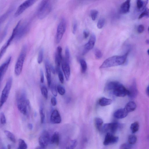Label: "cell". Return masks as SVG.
<instances>
[{"mask_svg":"<svg viewBox=\"0 0 149 149\" xmlns=\"http://www.w3.org/2000/svg\"><path fill=\"white\" fill-rule=\"evenodd\" d=\"M51 65L50 64L49 61L46 59L45 62V67L46 73V76L47 80L48 85L49 87L51 86Z\"/></svg>","mask_w":149,"mask_h":149,"instance_id":"ffe728a7","label":"cell"},{"mask_svg":"<svg viewBox=\"0 0 149 149\" xmlns=\"http://www.w3.org/2000/svg\"><path fill=\"white\" fill-rule=\"evenodd\" d=\"M42 148L41 146L37 147L35 149H42Z\"/></svg>","mask_w":149,"mask_h":149,"instance_id":"94428289","label":"cell"},{"mask_svg":"<svg viewBox=\"0 0 149 149\" xmlns=\"http://www.w3.org/2000/svg\"><path fill=\"white\" fill-rule=\"evenodd\" d=\"M62 48L61 47H58L57 49L55 56V62L56 71L60 69L63 57L62 56Z\"/></svg>","mask_w":149,"mask_h":149,"instance_id":"4fadbf2b","label":"cell"},{"mask_svg":"<svg viewBox=\"0 0 149 149\" xmlns=\"http://www.w3.org/2000/svg\"><path fill=\"white\" fill-rule=\"evenodd\" d=\"M128 96L131 99L136 98L138 94V91L136 82L135 80H134L129 89Z\"/></svg>","mask_w":149,"mask_h":149,"instance_id":"e0dca14e","label":"cell"},{"mask_svg":"<svg viewBox=\"0 0 149 149\" xmlns=\"http://www.w3.org/2000/svg\"><path fill=\"white\" fill-rule=\"evenodd\" d=\"M40 82L41 83H43L44 81V74L42 70L41 69L40 71Z\"/></svg>","mask_w":149,"mask_h":149,"instance_id":"f5cc1de1","label":"cell"},{"mask_svg":"<svg viewBox=\"0 0 149 149\" xmlns=\"http://www.w3.org/2000/svg\"><path fill=\"white\" fill-rule=\"evenodd\" d=\"M119 140V138L115 136L112 134L108 133H106L105 139L103 142V145L107 146L110 144L117 143Z\"/></svg>","mask_w":149,"mask_h":149,"instance_id":"9a60e30c","label":"cell"},{"mask_svg":"<svg viewBox=\"0 0 149 149\" xmlns=\"http://www.w3.org/2000/svg\"><path fill=\"white\" fill-rule=\"evenodd\" d=\"M69 63L70 62L66 60L65 57H63L62 63V68L67 81L69 80L71 70Z\"/></svg>","mask_w":149,"mask_h":149,"instance_id":"2e32d148","label":"cell"},{"mask_svg":"<svg viewBox=\"0 0 149 149\" xmlns=\"http://www.w3.org/2000/svg\"><path fill=\"white\" fill-rule=\"evenodd\" d=\"M144 26L142 25H140L138 26V32L139 33L141 34L144 31Z\"/></svg>","mask_w":149,"mask_h":149,"instance_id":"681fc988","label":"cell"},{"mask_svg":"<svg viewBox=\"0 0 149 149\" xmlns=\"http://www.w3.org/2000/svg\"><path fill=\"white\" fill-rule=\"evenodd\" d=\"M98 11L96 10L93 9L90 11V16L92 20L95 21L98 15Z\"/></svg>","mask_w":149,"mask_h":149,"instance_id":"ab89813d","label":"cell"},{"mask_svg":"<svg viewBox=\"0 0 149 149\" xmlns=\"http://www.w3.org/2000/svg\"><path fill=\"white\" fill-rule=\"evenodd\" d=\"M21 22L18 27L15 39L18 41L23 38L27 33L30 28L29 23L25 22L22 24Z\"/></svg>","mask_w":149,"mask_h":149,"instance_id":"9c48e42d","label":"cell"},{"mask_svg":"<svg viewBox=\"0 0 149 149\" xmlns=\"http://www.w3.org/2000/svg\"><path fill=\"white\" fill-rule=\"evenodd\" d=\"M28 128L30 130H32L33 128V124H28Z\"/></svg>","mask_w":149,"mask_h":149,"instance_id":"6f0895ef","label":"cell"},{"mask_svg":"<svg viewBox=\"0 0 149 149\" xmlns=\"http://www.w3.org/2000/svg\"><path fill=\"white\" fill-rule=\"evenodd\" d=\"M11 145L10 144H8L7 145V149H11Z\"/></svg>","mask_w":149,"mask_h":149,"instance_id":"91938a15","label":"cell"},{"mask_svg":"<svg viewBox=\"0 0 149 149\" xmlns=\"http://www.w3.org/2000/svg\"><path fill=\"white\" fill-rule=\"evenodd\" d=\"M112 102V100L105 97L101 98L98 101L99 105L101 106H105L110 105Z\"/></svg>","mask_w":149,"mask_h":149,"instance_id":"d4e9b609","label":"cell"},{"mask_svg":"<svg viewBox=\"0 0 149 149\" xmlns=\"http://www.w3.org/2000/svg\"><path fill=\"white\" fill-rule=\"evenodd\" d=\"M51 103L53 106H55L57 104V100L55 97H53L51 99Z\"/></svg>","mask_w":149,"mask_h":149,"instance_id":"db71d44e","label":"cell"},{"mask_svg":"<svg viewBox=\"0 0 149 149\" xmlns=\"http://www.w3.org/2000/svg\"><path fill=\"white\" fill-rule=\"evenodd\" d=\"M4 133L6 137L11 142L13 143H15L16 139L13 134L11 132L7 130L4 131Z\"/></svg>","mask_w":149,"mask_h":149,"instance_id":"f546056e","label":"cell"},{"mask_svg":"<svg viewBox=\"0 0 149 149\" xmlns=\"http://www.w3.org/2000/svg\"><path fill=\"white\" fill-rule=\"evenodd\" d=\"M19 146L18 149H27V145L24 140L21 139L19 140Z\"/></svg>","mask_w":149,"mask_h":149,"instance_id":"e575fe53","label":"cell"},{"mask_svg":"<svg viewBox=\"0 0 149 149\" xmlns=\"http://www.w3.org/2000/svg\"><path fill=\"white\" fill-rule=\"evenodd\" d=\"M80 64L81 72L82 73H85L87 69V65L84 59H81L80 61Z\"/></svg>","mask_w":149,"mask_h":149,"instance_id":"1f68e13d","label":"cell"},{"mask_svg":"<svg viewBox=\"0 0 149 149\" xmlns=\"http://www.w3.org/2000/svg\"><path fill=\"white\" fill-rule=\"evenodd\" d=\"M83 35L85 39L87 38L89 36V32L87 30H84V31L83 32Z\"/></svg>","mask_w":149,"mask_h":149,"instance_id":"11a10c76","label":"cell"},{"mask_svg":"<svg viewBox=\"0 0 149 149\" xmlns=\"http://www.w3.org/2000/svg\"><path fill=\"white\" fill-rule=\"evenodd\" d=\"M148 33H149V27H148Z\"/></svg>","mask_w":149,"mask_h":149,"instance_id":"e7e4bbea","label":"cell"},{"mask_svg":"<svg viewBox=\"0 0 149 149\" xmlns=\"http://www.w3.org/2000/svg\"><path fill=\"white\" fill-rule=\"evenodd\" d=\"M57 72L58 74V77L59 80L62 84H63L64 81V77L63 74L61 70L59 69L58 70Z\"/></svg>","mask_w":149,"mask_h":149,"instance_id":"ee69618b","label":"cell"},{"mask_svg":"<svg viewBox=\"0 0 149 149\" xmlns=\"http://www.w3.org/2000/svg\"><path fill=\"white\" fill-rule=\"evenodd\" d=\"M27 52V47L24 46L17 59L15 67L14 72L17 76H19L22 71L23 65L26 58Z\"/></svg>","mask_w":149,"mask_h":149,"instance_id":"277c9868","label":"cell"},{"mask_svg":"<svg viewBox=\"0 0 149 149\" xmlns=\"http://www.w3.org/2000/svg\"><path fill=\"white\" fill-rule=\"evenodd\" d=\"M66 22L64 19H63L59 23L57 27L56 40L57 43L61 41L66 29Z\"/></svg>","mask_w":149,"mask_h":149,"instance_id":"8992f818","label":"cell"},{"mask_svg":"<svg viewBox=\"0 0 149 149\" xmlns=\"http://www.w3.org/2000/svg\"><path fill=\"white\" fill-rule=\"evenodd\" d=\"M128 113L125 108H121L116 110L114 113V116L117 119H122L127 116Z\"/></svg>","mask_w":149,"mask_h":149,"instance_id":"44dd1931","label":"cell"},{"mask_svg":"<svg viewBox=\"0 0 149 149\" xmlns=\"http://www.w3.org/2000/svg\"><path fill=\"white\" fill-rule=\"evenodd\" d=\"M78 142L76 140H73L70 142L66 149H74L76 146Z\"/></svg>","mask_w":149,"mask_h":149,"instance_id":"d590c367","label":"cell"},{"mask_svg":"<svg viewBox=\"0 0 149 149\" xmlns=\"http://www.w3.org/2000/svg\"><path fill=\"white\" fill-rule=\"evenodd\" d=\"M50 120L51 122L53 124H59L61 122V116L57 110H55L53 111L51 115Z\"/></svg>","mask_w":149,"mask_h":149,"instance_id":"d6986e66","label":"cell"},{"mask_svg":"<svg viewBox=\"0 0 149 149\" xmlns=\"http://www.w3.org/2000/svg\"><path fill=\"white\" fill-rule=\"evenodd\" d=\"M44 56V50L41 49L39 51L38 57V63L39 64H41L42 62Z\"/></svg>","mask_w":149,"mask_h":149,"instance_id":"74e56055","label":"cell"},{"mask_svg":"<svg viewBox=\"0 0 149 149\" xmlns=\"http://www.w3.org/2000/svg\"><path fill=\"white\" fill-rule=\"evenodd\" d=\"M41 93L44 98L47 99L48 98V91L46 87L43 86L41 88Z\"/></svg>","mask_w":149,"mask_h":149,"instance_id":"8d00e7d4","label":"cell"},{"mask_svg":"<svg viewBox=\"0 0 149 149\" xmlns=\"http://www.w3.org/2000/svg\"><path fill=\"white\" fill-rule=\"evenodd\" d=\"M70 53L69 49L68 47H66L65 49V57L66 60L70 62Z\"/></svg>","mask_w":149,"mask_h":149,"instance_id":"7dc6e473","label":"cell"},{"mask_svg":"<svg viewBox=\"0 0 149 149\" xmlns=\"http://www.w3.org/2000/svg\"><path fill=\"white\" fill-rule=\"evenodd\" d=\"M52 92L54 96L56 97L57 96V89L55 84H53L51 86Z\"/></svg>","mask_w":149,"mask_h":149,"instance_id":"c3c4849f","label":"cell"},{"mask_svg":"<svg viewBox=\"0 0 149 149\" xmlns=\"http://www.w3.org/2000/svg\"><path fill=\"white\" fill-rule=\"evenodd\" d=\"M139 128V124L138 122H136L132 123L130 126V129L132 132L135 133L137 132Z\"/></svg>","mask_w":149,"mask_h":149,"instance_id":"4dcf8cb0","label":"cell"},{"mask_svg":"<svg viewBox=\"0 0 149 149\" xmlns=\"http://www.w3.org/2000/svg\"><path fill=\"white\" fill-rule=\"evenodd\" d=\"M136 108V103L133 101H130L127 104L124 108L128 113L134 111Z\"/></svg>","mask_w":149,"mask_h":149,"instance_id":"603a6c76","label":"cell"},{"mask_svg":"<svg viewBox=\"0 0 149 149\" xmlns=\"http://www.w3.org/2000/svg\"><path fill=\"white\" fill-rule=\"evenodd\" d=\"M21 20H20L18 22L15 27L14 28L11 36L1 48V52H0V58L1 59L6 52L11 42L15 37L18 27L21 22Z\"/></svg>","mask_w":149,"mask_h":149,"instance_id":"52a82bcc","label":"cell"},{"mask_svg":"<svg viewBox=\"0 0 149 149\" xmlns=\"http://www.w3.org/2000/svg\"><path fill=\"white\" fill-rule=\"evenodd\" d=\"M120 82L116 81H112L109 82L106 85V89L107 90H113Z\"/></svg>","mask_w":149,"mask_h":149,"instance_id":"4316f807","label":"cell"},{"mask_svg":"<svg viewBox=\"0 0 149 149\" xmlns=\"http://www.w3.org/2000/svg\"><path fill=\"white\" fill-rule=\"evenodd\" d=\"M39 113L41 117V123L43 124L44 122L45 119V115L44 113L43 108L42 105L40 107Z\"/></svg>","mask_w":149,"mask_h":149,"instance_id":"f35d334b","label":"cell"},{"mask_svg":"<svg viewBox=\"0 0 149 149\" xmlns=\"http://www.w3.org/2000/svg\"><path fill=\"white\" fill-rule=\"evenodd\" d=\"M96 40V36L94 34H92L88 41L84 46L82 52V55L86 54L89 51L92 49L95 44Z\"/></svg>","mask_w":149,"mask_h":149,"instance_id":"5bb4252c","label":"cell"},{"mask_svg":"<svg viewBox=\"0 0 149 149\" xmlns=\"http://www.w3.org/2000/svg\"><path fill=\"white\" fill-rule=\"evenodd\" d=\"M129 91L122 84L120 83L113 91V94L118 97H124L128 94Z\"/></svg>","mask_w":149,"mask_h":149,"instance_id":"7c38bea8","label":"cell"},{"mask_svg":"<svg viewBox=\"0 0 149 149\" xmlns=\"http://www.w3.org/2000/svg\"><path fill=\"white\" fill-rule=\"evenodd\" d=\"M6 123V119L5 115L3 112L1 114V123L2 125H4Z\"/></svg>","mask_w":149,"mask_h":149,"instance_id":"bcb514c9","label":"cell"},{"mask_svg":"<svg viewBox=\"0 0 149 149\" xmlns=\"http://www.w3.org/2000/svg\"><path fill=\"white\" fill-rule=\"evenodd\" d=\"M131 145L128 143H124L122 144L120 147V149H131Z\"/></svg>","mask_w":149,"mask_h":149,"instance_id":"f6af8a7d","label":"cell"},{"mask_svg":"<svg viewBox=\"0 0 149 149\" xmlns=\"http://www.w3.org/2000/svg\"><path fill=\"white\" fill-rule=\"evenodd\" d=\"M130 1H127L123 3L121 5L120 12L121 13L126 14L130 11Z\"/></svg>","mask_w":149,"mask_h":149,"instance_id":"7402d4cb","label":"cell"},{"mask_svg":"<svg viewBox=\"0 0 149 149\" xmlns=\"http://www.w3.org/2000/svg\"><path fill=\"white\" fill-rule=\"evenodd\" d=\"M51 71L53 73L55 74L56 72L55 69L53 67V66L51 65Z\"/></svg>","mask_w":149,"mask_h":149,"instance_id":"9f6ffc18","label":"cell"},{"mask_svg":"<svg viewBox=\"0 0 149 149\" xmlns=\"http://www.w3.org/2000/svg\"><path fill=\"white\" fill-rule=\"evenodd\" d=\"M147 53L148 55H149V49L147 51Z\"/></svg>","mask_w":149,"mask_h":149,"instance_id":"be15d7a7","label":"cell"},{"mask_svg":"<svg viewBox=\"0 0 149 149\" xmlns=\"http://www.w3.org/2000/svg\"><path fill=\"white\" fill-rule=\"evenodd\" d=\"M37 1L35 0H27L25 1L19 7L14 14V16L17 17L20 15L26 9L34 4Z\"/></svg>","mask_w":149,"mask_h":149,"instance_id":"30bf717a","label":"cell"},{"mask_svg":"<svg viewBox=\"0 0 149 149\" xmlns=\"http://www.w3.org/2000/svg\"><path fill=\"white\" fill-rule=\"evenodd\" d=\"M137 140V137L135 135H130L128 137V143L131 145L135 144L136 143Z\"/></svg>","mask_w":149,"mask_h":149,"instance_id":"d6a6232c","label":"cell"},{"mask_svg":"<svg viewBox=\"0 0 149 149\" xmlns=\"http://www.w3.org/2000/svg\"><path fill=\"white\" fill-rule=\"evenodd\" d=\"M12 80V77H10L8 79L2 91L1 100H0L1 108L3 106L7 100L11 88Z\"/></svg>","mask_w":149,"mask_h":149,"instance_id":"5b68a950","label":"cell"},{"mask_svg":"<svg viewBox=\"0 0 149 149\" xmlns=\"http://www.w3.org/2000/svg\"><path fill=\"white\" fill-rule=\"evenodd\" d=\"M78 27V24L77 22H74L72 32L73 34H75L76 33Z\"/></svg>","mask_w":149,"mask_h":149,"instance_id":"f907efd6","label":"cell"},{"mask_svg":"<svg viewBox=\"0 0 149 149\" xmlns=\"http://www.w3.org/2000/svg\"><path fill=\"white\" fill-rule=\"evenodd\" d=\"M50 140L49 132L46 130L43 131L39 138V142L40 146L42 148H45L49 144Z\"/></svg>","mask_w":149,"mask_h":149,"instance_id":"8fae6325","label":"cell"},{"mask_svg":"<svg viewBox=\"0 0 149 149\" xmlns=\"http://www.w3.org/2000/svg\"><path fill=\"white\" fill-rule=\"evenodd\" d=\"M13 9V7H11L5 14L2 15V16L1 17V19H0L1 25L6 20L10 14L12 12Z\"/></svg>","mask_w":149,"mask_h":149,"instance_id":"f1b7e54d","label":"cell"},{"mask_svg":"<svg viewBox=\"0 0 149 149\" xmlns=\"http://www.w3.org/2000/svg\"><path fill=\"white\" fill-rule=\"evenodd\" d=\"M105 22V19L102 18L100 19L98 21L97 26L98 28L99 29H102L104 26Z\"/></svg>","mask_w":149,"mask_h":149,"instance_id":"b9f144b4","label":"cell"},{"mask_svg":"<svg viewBox=\"0 0 149 149\" xmlns=\"http://www.w3.org/2000/svg\"><path fill=\"white\" fill-rule=\"evenodd\" d=\"M57 90L59 94L61 95L65 94V91L64 88L61 85H58L57 87Z\"/></svg>","mask_w":149,"mask_h":149,"instance_id":"7bdbcfd3","label":"cell"},{"mask_svg":"<svg viewBox=\"0 0 149 149\" xmlns=\"http://www.w3.org/2000/svg\"><path fill=\"white\" fill-rule=\"evenodd\" d=\"M121 126V124L116 122L106 124L102 126L101 132L114 135Z\"/></svg>","mask_w":149,"mask_h":149,"instance_id":"ba28073f","label":"cell"},{"mask_svg":"<svg viewBox=\"0 0 149 149\" xmlns=\"http://www.w3.org/2000/svg\"><path fill=\"white\" fill-rule=\"evenodd\" d=\"M94 53L96 58L98 59H101L102 56L101 51L98 49H95L94 50Z\"/></svg>","mask_w":149,"mask_h":149,"instance_id":"60d3db41","label":"cell"},{"mask_svg":"<svg viewBox=\"0 0 149 149\" xmlns=\"http://www.w3.org/2000/svg\"><path fill=\"white\" fill-rule=\"evenodd\" d=\"M7 27H6L5 28L4 30L3 31L2 35H1V42L5 38V36L6 35L7 33Z\"/></svg>","mask_w":149,"mask_h":149,"instance_id":"816d5d0a","label":"cell"},{"mask_svg":"<svg viewBox=\"0 0 149 149\" xmlns=\"http://www.w3.org/2000/svg\"><path fill=\"white\" fill-rule=\"evenodd\" d=\"M11 59V56L9 57L7 60L0 67V78L1 82L5 74L7 71Z\"/></svg>","mask_w":149,"mask_h":149,"instance_id":"ac0fdd59","label":"cell"},{"mask_svg":"<svg viewBox=\"0 0 149 149\" xmlns=\"http://www.w3.org/2000/svg\"><path fill=\"white\" fill-rule=\"evenodd\" d=\"M59 142V132H55L53 135L51 140V143L52 144H55L58 145Z\"/></svg>","mask_w":149,"mask_h":149,"instance_id":"484cf974","label":"cell"},{"mask_svg":"<svg viewBox=\"0 0 149 149\" xmlns=\"http://www.w3.org/2000/svg\"><path fill=\"white\" fill-rule=\"evenodd\" d=\"M146 93L147 95L148 96V97H149V85L147 87V88H146Z\"/></svg>","mask_w":149,"mask_h":149,"instance_id":"680465c9","label":"cell"},{"mask_svg":"<svg viewBox=\"0 0 149 149\" xmlns=\"http://www.w3.org/2000/svg\"><path fill=\"white\" fill-rule=\"evenodd\" d=\"M146 42L147 44H149V40H146Z\"/></svg>","mask_w":149,"mask_h":149,"instance_id":"6125c7cd","label":"cell"},{"mask_svg":"<svg viewBox=\"0 0 149 149\" xmlns=\"http://www.w3.org/2000/svg\"><path fill=\"white\" fill-rule=\"evenodd\" d=\"M103 122L102 119L100 118H96L95 119L94 123L97 130L101 132Z\"/></svg>","mask_w":149,"mask_h":149,"instance_id":"83f0119b","label":"cell"},{"mask_svg":"<svg viewBox=\"0 0 149 149\" xmlns=\"http://www.w3.org/2000/svg\"><path fill=\"white\" fill-rule=\"evenodd\" d=\"M148 1H143L141 0H138L137 1V7L139 11H143L146 8Z\"/></svg>","mask_w":149,"mask_h":149,"instance_id":"cb8c5ba5","label":"cell"},{"mask_svg":"<svg viewBox=\"0 0 149 149\" xmlns=\"http://www.w3.org/2000/svg\"><path fill=\"white\" fill-rule=\"evenodd\" d=\"M144 17L146 18L149 17V9L147 8H146L142 12L139 17L138 19H140Z\"/></svg>","mask_w":149,"mask_h":149,"instance_id":"836d02e7","label":"cell"},{"mask_svg":"<svg viewBox=\"0 0 149 149\" xmlns=\"http://www.w3.org/2000/svg\"><path fill=\"white\" fill-rule=\"evenodd\" d=\"M51 1H42L39 5L37 11L38 18L43 19L46 17L50 13L53 8Z\"/></svg>","mask_w":149,"mask_h":149,"instance_id":"7a4b0ae2","label":"cell"},{"mask_svg":"<svg viewBox=\"0 0 149 149\" xmlns=\"http://www.w3.org/2000/svg\"><path fill=\"white\" fill-rule=\"evenodd\" d=\"M17 106L19 111L24 115H26L27 112V108L30 102L26 97L24 93H20L17 97Z\"/></svg>","mask_w":149,"mask_h":149,"instance_id":"3957f363","label":"cell"},{"mask_svg":"<svg viewBox=\"0 0 149 149\" xmlns=\"http://www.w3.org/2000/svg\"><path fill=\"white\" fill-rule=\"evenodd\" d=\"M128 52L122 55H116L110 57L104 61L100 67V69L106 68L120 66L126 62Z\"/></svg>","mask_w":149,"mask_h":149,"instance_id":"6da1fadb","label":"cell"}]
</instances>
